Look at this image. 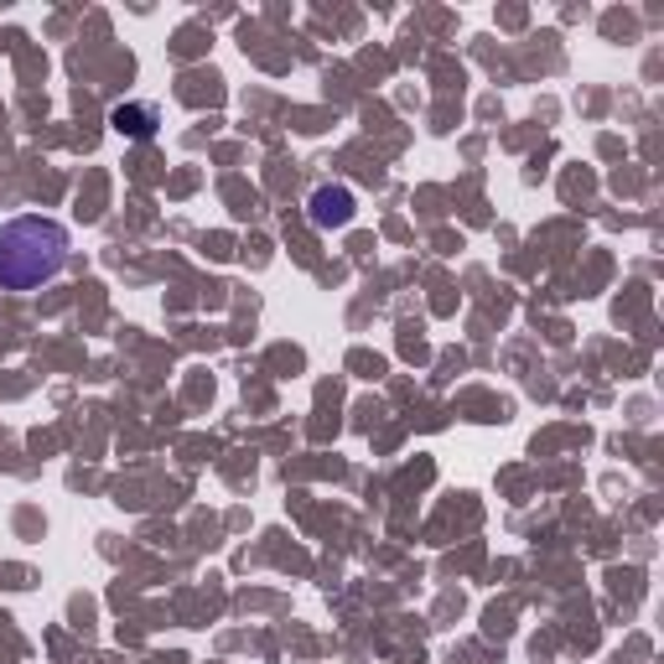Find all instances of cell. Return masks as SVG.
<instances>
[{
    "mask_svg": "<svg viewBox=\"0 0 664 664\" xmlns=\"http://www.w3.org/2000/svg\"><path fill=\"white\" fill-rule=\"evenodd\" d=\"M68 265V229L48 213L0 223V291H42Z\"/></svg>",
    "mask_w": 664,
    "mask_h": 664,
    "instance_id": "6da1fadb",
    "label": "cell"
},
{
    "mask_svg": "<svg viewBox=\"0 0 664 664\" xmlns=\"http://www.w3.org/2000/svg\"><path fill=\"white\" fill-rule=\"evenodd\" d=\"M109 125L130 140H151L161 115H156V104H115V109H109Z\"/></svg>",
    "mask_w": 664,
    "mask_h": 664,
    "instance_id": "3957f363",
    "label": "cell"
},
{
    "mask_svg": "<svg viewBox=\"0 0 664 664\" xmlns=\"http://www.w3.org/2000/svg\"><path fill=\"white\" fill-rule=\"evenodd\" d=\"M354 213H358V198L342 188V182H323V188H312L307 219L317 223V229H342Z\"/></svg>",
    "mask_w": 664,
    "mask_h": 664,
    "instance_id": "7a4b0ae2",
    "label": "cell"
}]
</instances>
